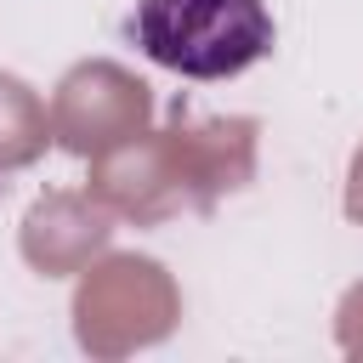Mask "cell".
<instances>
[{
	"label": "cell",
	"instance_id": "6da1fadb",
	"mask_svg": "<svg viewBox=\"0 0 363 363\" xmlns=\"http://www.w3.org/2000/svg\"><path fill=\"white\" fill-rule=\"evenodd\" d=\"M125 28L147 62L187 79H233L272 51L267 0H136Z\"/></svg>",
	"mask_w": 363,
	"mask_h": 363
}]
</instances>
